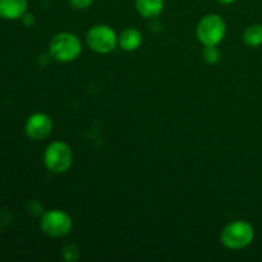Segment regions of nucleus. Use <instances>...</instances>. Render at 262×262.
<instances>
[{
	"label": "nucleus",
	"instance_id": "1",
	"mask_svg": "<svg viewBox=\"0 0 262 262\" xmlns=\"http://www.w3.org/2000/svg\"><path fill=\"white\" fill-rule=\"evenodd\" d=\"M49 53L56 61L69 63L79 58L82 54V42L74 33L59 32L50 40Z\"/></svg>",
	"mask_w": 262,
	"mask_h": 262
},
{
	"label": "nucleus",
	"instance_id": "2",
	"mask_svg": "<svg viewBox=\"0 0 262 262\" xmlns=\"http://www.w3.org/2000/svg\"><path fill=\"white\" fill-rule=\"evenodd\" d=\"M255 239V229L252 224L245 220H235L223 228L220 242L229 250H243Z\"/></svg>",
	"mask_w": 262,
	"mask_h": 262
},
{
	"label": "nucleus",
	"instance_id": "3",
	"mask_svg": "<svg viewBox=\"0 0 262 262\" xmlns=\"http://www.w3.org/2000/svg\"><path fill=\"white\" fill-rule=\"evenodd\" d=\"M227 35V22L219 14H207L196 26L197 40L204 46H217Z\"/></svg>",
	"mask_w": 262,
	"mask_h": 262
},
{
	"label": "nucleus",
	"instance_id": "4",
	"mask_svg": "<svg viewBox=\"0 0 262 262\" xmlns=\"http://www.w3.org/2000/svg\"><path fill=\"white\" fill-rule=\"evenodd\" d=\"M73 163V152L68 143L54 141L43 152V164L50 173L63 174L69 170Z\"/></svg>",
	"mask_w": 262,
	"mask_h": 262
},
{
	"label": "nucleus",
	"instance_id": "5",
	"mask_svg": "<svg viewBox=\"0 0 262 262\" xmlns=\"http://www.w3.org/2000/svg\"><path fill=\"white\" fill-rule=\"evenodd\" d=\"M40 228L43 234L51 238H63L71 234L73 229V220L68 212L59 209L48 210L42 214Z\"/></svg>",
	"mask_w": 262,
	"mask_h": 262
},
{
	"label": "nucleus",
	"instance_id": "6",
	"mask_svg": "<svg viewBox=\"0 0 262 262\" xmlns=\"http://www.w3.org/2000/svg\"><path fill=\"white\" fill-rule=\"evenodd\" d=\"M87 46L97 54H109L118 46V35L110 26H92L86 35Z\"/></svg>",
	"mask_w": 262,
	"mask_h": 262
},
{
	"label": "nucleus",
	"instance_id": "7",
	"mask_svg": "<svg viewBox=\"0 0 262 262\" xmlns=\"http://www.w3.org/2000/svg\"><path fill=\"white\" fill-rule=\"evenodd\" d=\"M53 130V119L45 113H35L26 120L25 133L30 140L42 141Z\"/></svg>",
	"mask_w": 262,
	"mask_h": 262
},
{
	"label": "nucleus",
	"instance_id": "8",
	"mask_svg": "<svg viewBox=\"0 0 262 262\" xmlns=\"http://www.w3.org/2000/svg\"><path fill=\"white\" fill-rule=\"evenodd\" d=\"M26 12H27V0H0V18L2 19H20Z\"/></svg>",
	"mask_w": 262,
	"mask_h": 262
},
{
	"label": "nucleus",
	"instance_id": "9",
	"mask_svg": "<svg viewBox=\"0 0 262 262\" xmlns=\"http://www.w3.org/2000/svg\"><path fill=\"white\" fill-rule=\"evenodd\" d=\"M143 36L140 30L135 27H127L118 35V46L124 51H136L141 48Z\"/></svg>",
	"mask_w": 262,
	"mask_h": 262
},
{
	"label": "nucleus",
	"instance_id": "10",
	"mask_svg": "<svg viewBox=\"0 0 262 262\" xmlns=\"http://www.w3.org/2000/svg\"><path fill=\"white\" fill-rule=\"evenodd\" d=\"M136 9L143 18H155L164 10V0H136Z\"/></svg>",
	"mask_w": 262,
	"mask_h": 262
},
{
	"label": "nucleus",
	"instance_id": "11",
	"mask_svg": "<svg viewBox=\"0 0 262 262\" xmlns=\"http://www.w3.org/2000/svg\"><path fill=\"white\" fill-rule=\"evenodd\" d=\"M243 41L250 48H258L262 45V25H252L246 28Z\"/></svg>",
	"mask_w": 262,
	"mask_h": 262
},
{
	"label": "nucleus",
	"instance_id": "12",
	"mask_svg": "<svg viewBox=\"0 0 262 262\" xmlns=\"http://www.w3.org/2000/svg\"><path fill=\"white\" fill-rule=\"evenodd\" d=\"M202 58L207 64H216L222 59V54L217 46H205L202 50Z\"/></svg>",
	"mask_w": 262,
	"mask_h": 262
},
{
	"label": "nucleus",
	"instance_id": "13",
	"mask_svg": "<svg viewBox=\"0 0 262 262\" xmlns=\"http://www.w3.org/2000/svg\"><path fill=\"white\" fill-rule=\"evenodd\" d=\"M79 252H81V251H79V248L77 247L76 245H73V243H69V245L64 246L63 250H61L63 258L68 262H73V261L78 260L79 256H81V253Z\"/></svg>",
	"mask_w": 262,
	"mask_h": 262
},
{
	"label": "nucleus",
	"instance_id": "14",
	"mask_svg": "<svg viewBox=\"0 0 262 262\" xmlns=\"http://www.w3.org/2000/svg\"><path fill=\"white\" fill-rule=\"evenodd\" d=\"M94 3V0H69V4L72 8L77 10H83L90 8Z\"/></svg>",
	"mask_w": 262,
	"mask_h": 262
},
{
	"label": "nucleus",
	"instance_id": "15",
	"mask_svg": "<svg viewBox=\"0 0 262 262\" xmlns=\"http://www.w3.org/2000/svg\"><path fill=\"white\" fill-rule=\"evenodd\" d=\"M20 19H22L23 25L27 26V27H31V26L35 25V22H36L33 14H31V13H28V12H26L25 14H23V17L20 18Z\"/></svg>",
	"mask_w": 262,
	"mask_h": 262
},
{
	"label": "nucleus",
	"instance_id": "16",
	"mask_svg": "<svg viewBox=\"0 0 262 262\" xmlns=\"http://www.w3.org/2000/svg\"><path fill=\"white\" fill-rule=\"evenodd\" d=\"M217 3H220V4H224V5H229V4H233V3H235L237 0H216Z\"/></svg>",
	"mask_w": 262,
	"mask_h": 262
}]
</instances>
